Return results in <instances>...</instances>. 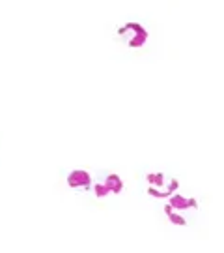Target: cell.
<instances>
[{
  "instance_id": "obj_1",
  "label": "cell",
  "mask_w": 224,
  "mask_h": 253,
  "mask_svg": "<svg viewBox=\"0 0 224 253\" xmlns=\"http://www.w3.org/2000/svg\"><path fill=\"white\" fill-rule=\"evenodd\" d=\"M67 182H69V186H71V188L88 186V184H90V174L86 171H73L71 174H69Z\"/></svg>"
}]
</instances>
